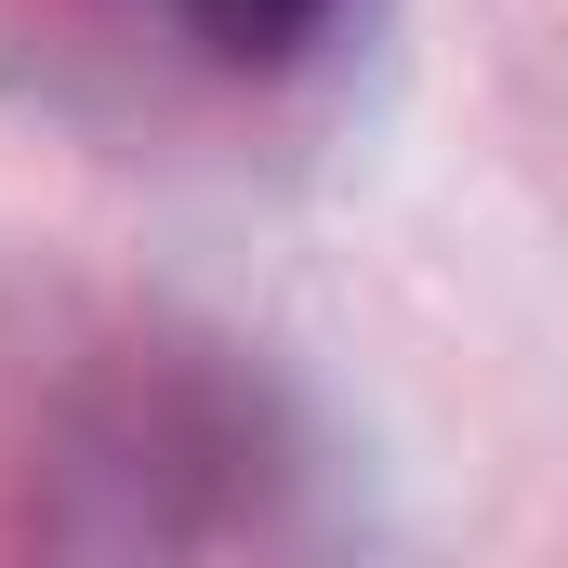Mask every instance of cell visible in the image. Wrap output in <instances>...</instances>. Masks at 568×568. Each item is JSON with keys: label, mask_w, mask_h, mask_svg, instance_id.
Wrapping results in <instances>:
<instances>
[{"label": "cell", "mask_w": 568, "mask_h": 568, "mask_svg": "<svg viewBox=\"0 0 568 568\" xmlns=\"http://www.w3.org/2000/svg\"><path fill=\"white\" fill-rule=\"evenodd\" d=\"M172 27H185L212 67H239V80H278V67H304V53L344 27V0H172Z\"/></svg>", "instance_id": "6da1fadb"}]
</instances>
